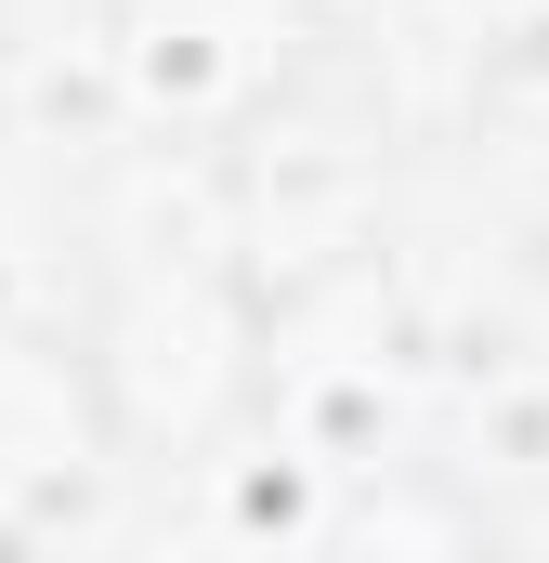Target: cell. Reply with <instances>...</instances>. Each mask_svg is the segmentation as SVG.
Returning a JSON list of instances; mask_svg holds the SVG:
<instances>
[{"label": "cell", "mask_w": 549, "mask_h": 563, "mask_svg": "<svg viewBox=\"0 0 549 563\" xmlns=\"http://www.w3.org/2000/svg\"><path fill=\"white\" fill-rule=\"evenodd\" d=\"M105 394H92V354L53 341V328H0V538H53L92 472H105Z\"/></svg>", "instance_id": "1"}, {"label": "cell", "mask_w": 549, "mask_h": 563, "mask_svg": "<svg viewBox=\"0 0 549 563\" xmlns=\"http://www.w3.org/2000/svg\"><path fill=\"white\" fill-rule=\"evenodd\" d=\"M314 563H497V525H484V498H471L458 472L393 459V472H354V485H340Z\"/></svg>", "instance_id": "2"}]
</instances>
